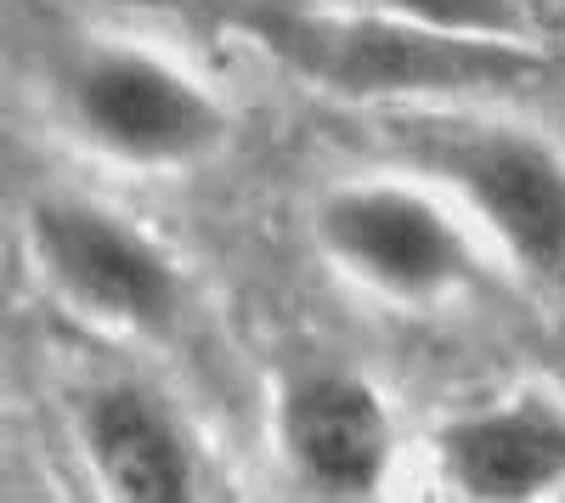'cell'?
Returning a JSON list of instances; mask_svg holds the SVG:
<instances>
[{
	"mask_svg": "<svg viewBox=\"0 0 565 503\" xmlns=\"http://www.w3.org/2000/svg\"><path fill=\"white\" fill-rule=\"evenodd\" d=\"M260 40L306 85L345 103H458L537 79L548 63L526 40L436 34L385 12L266 18Z\"/></svg>",
	"mask_w": 565,
	"mask_h": 503,
	"instance_id": "obj_1",
	"label": "cell"
},
{
	"mask_svg": "<svg viewBox=\"0 0 565 503\" xmlns=\"http://www.w3.org/2000/svg\"><path fill=\"white\" fill-rule=\"evenodd\" d=\"M68 130L130 170H181L226 142V108L181 63L148 45H85L63 74Z\"/></svg>",
	"mask_w": 565,
	"mask_h": 503,
	"instance_id": "obj_2",
	"label": "cell"
},
{
	"mask_svg": "<svg viewBox=\"0 0 565 503\" xmlns=\"http://www.w3.org/2000/svg\"><path fill=\"white\" fill-rule=\"evenodd\" d=\"M413 136L424 175L452 188L492 244L537 283L565 278V153L521 125H452Z\"/></svg>",
	"mask_w": 565,
	"mask_h": 503,
	"instance_id": "obj_3",
	"label": "cell"
},
{
	"mask_svg": "<svg viewBox=\"0 0 565 503\" xmlns=\"http://www.w3.org/2000/svg\"><path fill=\"white\" fill-rule=\"evenodd\" d=\"M317 244L340 271L402 306L447 300L476 278V244L452 204L413 181H351L317 204Z\"/></svg>",
	"mask_w": 565,
	"mask_h": 503,
	"instance_id": "obj_4",
	"label": "cell"
},
{
	"mask_svg": "<svg viewBox=\"0 0 565 503\" xmlns=\"http://www.w3.org/2000/svg\"><path fill=\"white\" fill-rule=\"evenodd\" d=\"M29 249L52 295L114 334H159L181 311V278L159 244L90 199H40Z\"/></svg>",
	"mask_w": 565,
	"mask_h": 503,
	"instance_id": "obj_5",
	"label": "cell"
},
{
	"mask_svg": "<svg viewBox=\"0 0 565 503\" xmlns=\"http://www.w3.org/2000/svg\"><path fill=\"white\" fill-rule=\"evenodd\" d=\"M391 414L356 374H300L277 402V447L322 497H367L391 470Z\"/></svg>",
	"mask_w": 565,
	"mask_h": 503,
	"instance_id": "obj_6",
	"label": "cell"
},
{
	"mask_svg": "<svg viewBox=\"0 0 565 503\" xmlns=\"http://www.w3.org/2000/svg\"><path fill=\"white\" fill-rule=\"evenodd\" d=\"M436 464L452 492L481 503H526L565 486V402L521 390L436 430Z\"/></svg>",
	"mask_w": 565,
	"mask_h": 503,
	"instance_id": "obj_7",
	"label": "cell"
},
{
	"mask_svg": "<svg viewBox=\"0 0 565 503\" xmlns=\"http://www.w3.org/2000/svg\"><path fill=\"white\" fill-rule=\"evenodd\" d=\"M79 447L114 497L181 503L199 486V464L170 407L141 385H97L79 402Z\"/></svg>",
	"mask_w": 565,
	"mask_h": 503,
	"instance_id": "obj_8",
	"label": "cell"
},
{
	"mask_svg": "<svg viewBox=\"0 0 565 503\" xmlns=\"http://www.w3.org/2000/svg\"><path fill=\"white\" fill-rule=\"evenodd\" d=\"M367 12H385L436 34H469V40H526L532 45V12L521 0H362Z\"/></svg>",
	"mask_w": 565,
	"mask_h": 503,
	"instance_id": "obj_9",
	"label": "cell"
}]
</instances>
